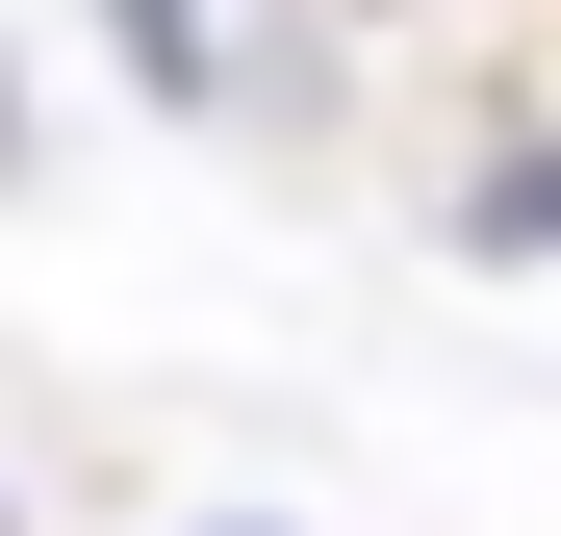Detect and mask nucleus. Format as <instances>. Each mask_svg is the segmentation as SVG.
<instances>
[{
	"label": "nucleus",
	"instance_id": "1",
	"mask_svg": "<svg viewBox=\"0 0 561 536\" xmlns=\"http://www.w3.org/2000/svg\"><path fill=\"white\" fill-rule=\"evenodd\" d=\"M459 255H485V282H511V255H561V128H485V153H459V205H434Z\"/></svg>",
	"mask_w": 561,
	"mask_h": 536
},
{
	"label": "nucleus",
	"instance_id": "2",
	"mask_svg": "<svg viewBox=\"0 0 561 536\" xmlns=\"http://www.w3.org/2000/svg\"><path fill=\"white\" fill-rule=\"evenodd\" d=\"M103 52L153 77V103H230V0H103Z\"/></svg>",
	"mask_w": 561,
	"mask_h": 536
},
{
	"label": "nucleus",
	"instance_id": "3",
	"mask_svg": "<svg viewBox=\"0 0 561 536\" xmlns=\"http://www.w3.org/2000/svg\"><path fill=\"white\" fill-rule=\"evenodd\" d=\"M280 26H434V0H280Z\"/></svg>",
	"mask_w": 561,
	"mask_h": 536
},
{
	"label": "nucleus",
	"instance_id": "4",
	"mask_svg": "<svg viewBox=\"0 0 561 536\" xmlns=\"http://www.w3.org/2000/svg\"><path fill=\"white\" fill-rule=\"evenodd\" d=\"M205 536H280V511H205Z\"/></svg>",
	"mask_w": 561,
	"mask_h": 536
}]
</instances>
